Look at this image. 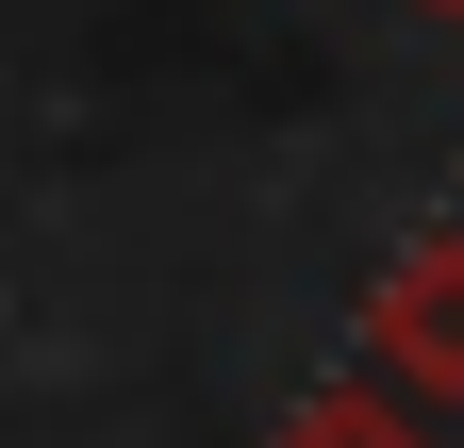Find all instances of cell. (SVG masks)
<instances>
[{"label":"cell","instance_id":"3","mask_svg":"<svg viewBox=\"0 0 464 448\" xmlns=\"http://www.w3.org/2000/svg\"><path fill=\"white\" fill-rule=\"evenodd\" d=\"M415 17H464V0H415Z\"/></svg>","mask_w":464,"mask_h":448},{"label":"cell","instance_id":"1","mask_svg":"<svg viewBox=\"0 0 464 448\" xmlns=\"http://www.w3.org/2000/svg\"><path fill=\"white\" fill-rule=\"evenodd\" d=\"M365 365L398 399H464V233H415L365 283Z\"/></svg>","mask_w":464,"mask_h":448},{"label":"cell","instance_id":"2","mask_svg":"<svg viewBox=\"0 0 464 448\" xmlns=\"http://www.w3.org/2000/svg\"><path fill=\"white\" fill-rule=\"evenodd\" d=\"M266 448H431V432H415V415H398V399H382V382H315V399H299V415H282Z\"/></svg>","mask_w":464,"mask_h":448}]
</instances>
